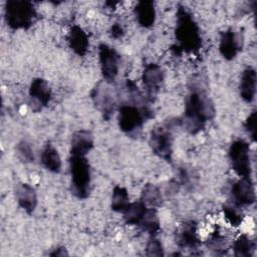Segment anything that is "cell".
Masks as SVG:
<instances>
[{"mask_svg": "<svg viewBox=\"0 0 257 257\" xmlns=\"http://www.w3.org/2000/svg\"><path fill=\"white\" fill-rule=\"evenodd\" d=\"M223 213L225 219L230 223L232 226H239L243 222V214L239 211L238 206L232 205H224L223 206Z\"/></svg>", "mask_w": 257, "mask_h": 257, "instance_id": "cell-26", "label": "cell"}, {"mask_svg": "<svg viewBox=\"0 0 257 257\" xmlns=\"http://www.w3.org/2000/svg\"><path fill=\"white\" fill-rule=\"evenodd\" d=\"M70 49L78 56H84L88 50L89 41L86 32L78 25H73L67 36Z\"/></svg>", "mask_w": 257, "mask_h": 257, "instance_id": "cell-16", "label": "cell"}, {"mask_svg": "<svg viewBox=\"0 0 257 257\" xmlns=\"http://www.w3.org/2000/svg\"><path fill=\"white\" fill-rule=\"evenodd\" d=\"M233 250L236 257H249L255 250V243L247 235H240L233 244Z\"/></svg>", "mask_w": 257, "mask_h": 257, "instance_id": "cell-25", "label": "cell"}, {"mask_svg": "<svg viewBox=\"0 0 257 257\" xmlns=\"http://www.w3.org/2000/svg\"><path fill=\"white\" fill-rule=\"evenodd\" d=\"M17 203L27 214H32L37 206V196L34 188L27 184H20L16 190Z\"/></svg>", "mask_w": 257, "mask_h": 257, "instance_id": "cell-17", "label": "cell"}, {"mask_svg": "<svg viewBox=\"0 0 257 257\" xmlns=\"http://www.w3.org/2000/svg\"><path fill=\"white\" fill-rule=\"evenodd\" d=\"M141 201L148 207L156 208L163 202V196L161 190L154 184H147L143 188Z\"/></svg>", "mask_w": 257, "mask_h": 257, "instance_id": "cell-23", "label": "cell"}, {"mask_svg": "<svg viewBox=\"0 0 257 257\" xmlns=\"http://www.w3.org/2000/svg\"><path fill=\"white\" fill-rule=\"evenodd\" d=\"M244 126L248 132V134L250 135L252 141L255 142L256 140V111L255 110L249 114V116L245 120Z\"/></svg>", "mask_w": 257, "mask_h": 257, "instance_id": "cell-30", "label": "cell"}, {"mask_svg": "<svg viewBox=\"0 0 257 257\" xmlns=\"http://www.w3.org/2000/svg\"><path fill=\"white\" fill-rule=\"evenodd\" d=\"M135 14L139 24L144 28H150L156 21V9L153 1H140L135 7Z\"/></svg>", "mask_w": 257, "mask_h": 257, "instance_id": "cell-19", "label": "cell"}, {"mask_svg": "<svg viewBox=\"0 0 257 257\" xmlns=\"http://www.w3.org/2000/svg\"><path fill=\"white\" fill-rule=\"evenodd\" d=\"M49 255H50V256H66V255H68V254H67L65 248L59 247V248L55 249L53 252L49 253Z\"/></svg>", "mask_w": 257, "mask_h": 257, "instance_id": "cell-32", "label": "cell"}, {"mask_svg": "<svg viewBox=\"0 0 257 257\" xmlns=\"http://www.w3.org/2000/svg\"><path fill=\"white\" fill-rule=\"evenodd\" d=\"M4 17L7 25L13 29H29L37 18L34 5L26 0H9L5 4Z\"/></svg>", "mask_w": 257, "mask_h": 257, "instance_id": "cell-3", "label": "cell"}, {"mask_svg": "<svg viewBox=\"0 0 257 257\" xmlns=\"http://www.w3.org/2000/svg\"><path fill=\"white\" fill-rule=\"evenodd\" d=\"M93 148V137L89 131L80 130L75 132L70 141L71 156H83Z\"/></svg>", "mask_w": 257, "mask_h": 257, "instance_id": "cell-14", "label": "cell"}, {"mask_svg": "<svg viewBox=\"0 0 257 257\" xmlns=\"http://www.w3.org/2000/svg\"><path fill=\"white\" fill-rule=\"evenodd\" d=\"M176 39L178 48L186 52H195L202 46L200 29L190 12L185 7H179L177 11Z\"/></svg>", "mask_w": 257, "mask_h": 257, "instance_id": "cell-2", "label": "cell"}, {"mask_svg": "<svg viewBox=\"0 0 257 257\" xmlns=\"http://www.w3.org/2000/svg\"><path fill=\"white\" fill-rule=\"evenodd\" d=\"M207 247L217 254H222L226 251V241L219 232H214L207 241Z\"/></svg>", "mask_w": 257, "mask_h": 257, "instance_id": "cell-27", "label": "cell"}, {"mask_svg": "<svg viewBox=\"0 0 257 257\" xmlns=\"http://www.w3.org/2000/svg\"><path fill=\"white\" fill-rule=\"evenodd\" d=\"M151 110L147 106L136 103H123L118 108V126L120 131L132 134L140 130L146 119L150 118Z\"/></svg>", "mask_w": 257, "mask_h": 257, "instance_id": "cell-5", "label": "cell"}, {"mask_svg": "<svg viewBox=\"0 0 257 257\" xmlns=\"http://www.w3.org/2000/svg\"><path fill=\"white\" fill-rule=\"evenodd\" d=\"M256 71L252 67H246L242 73L239 90L240 96L246 102L253 101L256 94Z\"/></svg>", "mask_w": 257, "mask_h": 257, "instance_id": "cell-18", "label": "cell"}, {"mask_svg": "<svg viewBox=\"0 0 257 257\" xmlns=\"http://www.w3.org/2000/svg\"><path fill=\"white\" fill-rule=\"evenodd\" d=\"M29 96L33 104V110H41L51 99V89L47 81L43 78H34L29 87Z\"/></svg>", "mask_w": 257, "mask_h": 257, "instance_id": "cell-11", "label": "cell"}, {"mask_svg": "<svg viewBox=\"0 0 257 257\" xmlns=\"http://www.w3.org/2000/svg\"><path fill=\"white\" fill-rule=\"evenodd\" d=\"M144 231L148 232L151 236H156L160 230V219L156 208L148 207L140 225Z\"/></svg>", "mask_w": 257, "mask_h": 257, "instance_id": "cell-22", "label": "cell"}, {"mask_svg": "<svg viewBox=\"0 0 257 257\" xmlns=\"http://www.w3.org/2000/svg\"><path fill=\"white\" fill-rule=\"evenodd\" d=\"M109 84L110 83L103 80L102 82H99L91 92V97L95 103V106L100 110L103 118L105 119L110 117L114 108L113 93Z\"/></svg>", "mask_w": 257, "mask_h": 257, "instance_id": "cell-9", "label": "cell"}, {"mask_svg": "<svg viewBox=\"0 0 257 257\" xmlns=\"http://www.w3.org/2000/svg\"><path fill=\"white\" fill-rule=\"evenodd\" d=\"M149 144L153 152L161 159L170 162L173 155V137L166 125L155 126L150 134Z\"/></svg>", "mask_w": 257, "mask_h": 257, "instance_id": "cell-7", "label": "cell"}, {"mask_svg": "<svg viewBox=\"0 0 257 257\" xmlns=\"http://www.w3.org/2000/svg\"><path fill=\"white\" fill-rule=\"evenodd\" d=\"M143 83L149 93H155L161 87L164 80V72L156 63L147 64L142 75Z\"/></svg>", "mask_w": 257, "mask_h": 257, "instance_id": "cell-15", "label": "cell"}, {"mask_svg": "<svg viewBox=\"0 0 257 257\" xmlns=\"http://www.w3.org/2000/svg\"><path fill=\"white\" fill-rule=\"evenodd\" d=\"M177 243L186 249H196L200 245L197 235V225L194 221L185 222L177 232Z\"/></svg>", "mask_w": 257, "mask_h": 257, "instance_id": "cell-13", "label": "cell"}, {"mask_svg": "<svg viewBox=\"0 0 257 257\" xmlns=\"http://www.w3.org/2000/svg\"><path fill=\"white\" fill-rule=\"evenodd\" d=\"M231 194L238 207L250 206L255 202V189L251 177H242L233 184Z\"/></svg>", "mask_w": 257, "mask_h": 257, "instance_id": "cell-10", "label": "cell"}, {"mask_svg": "<svg viewBox=\"0 0 257 257\" xmlns=\"http://www.w3.org/2000/svg\"><path fill=\"white\" fill-rule=\"evenodd\" d=\"M148 206L145 205L142 201L130 203L126 210L122 213L124 222L127 225H140Z\"/></svg>", "mask_w": 257, "mask_h": 257, "instance_id": "cell-21", "label": "cell"}, {"mask_svg": "<svg viewBox=\"0 0 257 257\" xmlns=\"http://www.w3.org/2000/svg\"><path fill=\"white\" fill-rule=\"evenodd\" d=\"M71 191L78 199L89 196L91 174L87 159L83 156H71L69 160Z\"/></svg>", "mask_w": 257, "mask_h": 257, "instance_id": "cell-4", "label": "cell"}, {"mask_svg": "<svg viewBox=\"0 0 257 257\" xmlns=\"http://www.w3.org/2000/svg\"><path fill=\"white\" fill-rule=\"evenodd\" d=\"M98 56L103 80L107 83H112L118 73L119 57L117 52L113 47L102 43L98 46Z\"/></svg>", "mask_w": 257, "mask_h": 257, "instance_id": "cell-8", "label": "cell"}, {"mask_svg": "<svg viewBox=\"0 0 257 257\" xmlns=\"http://www.w3.org/2000/svg\"><path fill=\"white\" fill-rule=\"evenodd\" d=\"M214 115L215 108L209 96L200 89H194L187 97L180 122L188 133L197 134Z\"/></svg>", "mask_w": 257, "mask_h": 257, "instance_id": "cell-1", "label": "cell"}, {"mask_svg": "<svg viewBox=\"0 0 257 257\" xmlns=\"http://www.w3.org/2000/svg\"><path fill=\"white\" fill-rule=\"evenodd\" d=\"M110 36L112 38H115V39H118L120 37H122V35L124 34V30L122 28V26L119 24V23H115L113 24L111 27H110Z\"/></svg>", "mask_w": 257, "mask_h": 257, "instance_id": "cell-31", "label": "cell"}, {"mask_svg": "<svg viewBox=\"0 0 257 257\" xmlns=\"http://www.w3.org/2000/svg\"><path fill=\"white\" fill-rule=\"evenodd\" d=\"M241 49V41L237 32L229 28L221 33L219 51L226 60L234 59Z\"/></svg>", "mask_w": 257, "mask_h": 257, "instance_id": "cell-12", "label": "cell"}, {"mask_svg": "<svg viewBox=\"0 0 257 257\" xmlns=\"http://www.w3.org/2000/svg\"><path fill=\"white\" fill-rule=\"evenodd\" d=\"M229 159L232 169L240 177H251L250 147L244 140L234 141L229 149Z\"/></svg>", "mask_w": 257, "mask_h": 257, "instance_id": "cell-6", "label": "cell"}, {"mask_svg": "<svg viewBox=\"0 0 257 257\" xmlns=\"http://www.w3.org/2000/svg\"><path fill=\"white\" fill-rule=\"evenodd\" d=\"M43 167L52 173H59L61 170V159L57 150L50 144L46 145L41 153Z\"/></svg>", "mask_w": 257, "mask_h": 257, "instance_id": "cell-20", "label": "cell"}, {"mask_svg": "<svg viewBox=\"0 0 257 257\" xmlns=\"http://www.w3.org/2000/svg\"><path fill=\"white\" fill-rule=\"evenodd\" d=\"M16 153L18 158L24 163H31L34 161L33 150L29 143L26 141H21L16 147Z\"/></svg>", "mask_w": 257, "mask_h": 257, "instance_id": "cell-28", "label": "cell"}, {"mask_svg": "<svg viewBox=\"0 0 257 257\" xmlns=\"http://www.w3.org/2000/svg\"><path fill=\"white\" fill-rule=\"evenodd\" d=\"M147 256H164V248L159 239L156 236H151L146 247Z\"/></svg>", "mask_w": 257, "mask_h": 257, "instance_id": "cell-29", "label": "cell"}, {"mask_svg": "<svg viewBox=\"0 0 257 257\" xmlns=\"http://www.w3.org/2000/svg\"><path fill=\"white\" fill-rule=\"evenodd\" d=\"M130 205V198L125 188L115 186L112 191L111 209L117 213H123Z\"/></svg>", "mask_w": 257, "mask_h": 257, "instance_id": "cell-24", "label": "cell"}]
</instances>
